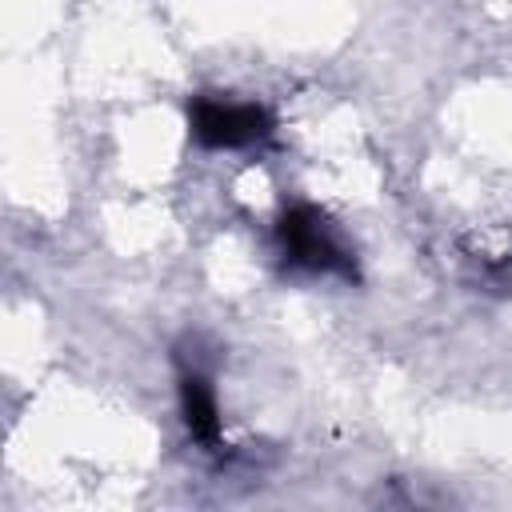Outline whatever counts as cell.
<instances>
[{
    "mask_svg": "<svg viewBox=\"0 0 512 512\" xmlns=\"http://www.w3.org/2000/svg\"><path fill=\"white\" fill-rule=\"evenodd\" d=\"M276 244L288 268L296 272H316V276H344L356 280V256L332 228V220L312 208L296 204L276 220Z\"/></svg>",
    "mask_w": 512,
    "mask_h": 512,
    "instance_id": "1",
    "label": "cell"
},
{
    "mask_svg": "<svg viewBox=\"0 0 512 512\" xmlns=\"http://www.w3.org/2000/svg\"><path fill=\"white\" fill-rule=\"evenodd\" d=\"M188 124L204 148H252L272 136V112L252 100L196 96L188 108Z\"/></svg>",
    "mask_w": 512,
    "mask_h": 512,
    "instance_id": "2",
    "label": "cell"
},
{
    "mask_svg": "<svg viewBox=\"0 0 512 512\" xmlns=\"http://www.w3.org/2000/svg\"><path fill=\"white\" fill-rule=\"evenodd\" d=\"M180 416H184V428L196 444L204 448H216L220 444V408H216V392L208 384L204 372L196 368H184L180 372Z\"/></svg>",
    "mask_w": 512,
    "mask_h": 512,
    "instance_id": "3",
    "label": "cell"
},
{
    "mask_svg": "<svg viewBox=\"0 0 512 512\" xmlns=\"http://www.w3.org/2000/svg\"><path fill=\"white\" fill-rule=\"evenodd\" d=\"M464 260L472 268V284L488 292H512V240H500L496 248H464Z\"/></svg>",
    "mask_w": 512,
    "mask_h": 512,
    "instance_id": "4",
    "label": "cell"
}]
</instances>
